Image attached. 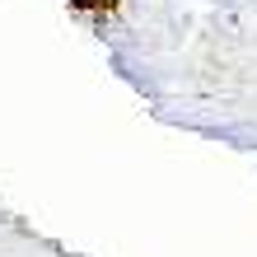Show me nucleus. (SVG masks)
Segmentation results:
<instances>
[{
  "label": "nucleus",
  "instance_id": "nucleus-1",
  "mask_svg": "<svg viewBox=\"0 0 257 257\" xmlns=\"http://www.w3.org/2000/svg\"><path fill=\"white\" fill-rule=\"evenodd\" d=\"M70 5H80V10H112L117 0H70Z\"/></svg>",
  "mask_w": 257,
  "mask_h": 257
}]
</instances>
